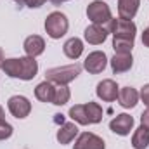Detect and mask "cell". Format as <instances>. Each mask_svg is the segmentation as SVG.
I'll return each instance as SVG.
<instances>
[{
  "mask_svg": "<svg viewBox=\"0 0 149 149\" xmlns=\"http://www.w3.org/2000/svg\"><path fill=\"white\" fill-rule=\"evenodd\" d=\"M0 70L10 78H19V80L30 81L38 73V63L35 61V57H30V56L9 57V59H3Z\"/></svg>",
  "mask_w": 149,
  "mask_h": 149,
  "instance_id": "1",
  "label": "cell"
},
{
  "mask_svg": "<svg viewBox=\"0 0 149 149\" xmlns=\"http://www.w3.org/2000/svg\"><path fill=\"white\" fill-rule=\"evenodd\" d=\"M81 73V66L80 64H66V66H57V68H50L45 71V80L54 83V85H68L71 83L74 78H78V74Z\"/></svg>",
  "mask_w": 149,
  "mask_h": 149,
  "instance_id": "2",
  "label": "cell"
},
{
  "mask_svg": "<svg viewBox=\"0 0 149 149\" xmlns=\"http://www.w3.org/2000/svg\"><path fill=\"white\" fill-rule=\"evenodd\" d=\"M70 28V21L66 17V14H63L61 10H54L45 17V31L47 35L54 40H59L68 33Z\"/></svg>",
  "mask_w": 149,
  "mask_h": 149,
  "instance_id": "3",
  "label": "cell"
},
{
  "mask_svg": "<svg viewBox=\"0 0 149 149\" xmlns=\"http://www.w3.org/2000/svg\"><path fill=\"white\" fill-rule=\"evenodd\" d=\"M106 31L111 33L113 38H127V40H135V33H137V26L134 21L130 19H116L111 17L106 24H104Z\"/></svg>",
  "mask_w": 149,
  "mask_h": 149,
  "instance_id": "4",
  "label": "cell"
},
{
  "mask_svg": "<svg viewBox=\"0 0 149 149\" xmlns=\"http://www.w3.org/2000/svg\"><path fill=\"white\" fill-rule=\"evenodd\" d=\"M87 17L94 23V24H106L109 19L113 17L111 9L106 2L102 0H94L92 3H88L87 7Z\"/></svg>",
  "mask_w": 149,
  "mask_h": 149,
  "instance_id": "5",
  "label": "cell"
},
{
  "mask_svg": "<svg viewBox=\"0 0 149 149\" xmlns=\"http://www.w3.org/2000/svg\"><path fill=\"white\" fill-rule=\"evenodd\" d=\"M108 63H109V61H108V56H106L102 50H94V52H90V54L85 57L83 68H85L90 74H99L106 70Z\"/></svg>",
  "mask_w": 149,
  "mask_h": 149,
  "instance_id": "6",
  "label": "cell"
},
{
  "mask_svg": "<svg viewBox=\"0 0 149 149\" xmlns=\"http://www.w3.org/2000/svg\"><path fill=\"white\" fill-rule=\"evenodd\" d=\"M7 108H9V113L14 118L23 120V118H26L31 113V102L24 95H12L7 101Z\"/></svg>",
  "mask_w": 149,
  "mask_h": 149,
  "instance_id": "7",
  "label": "cell"
},
{
  "mask_svg": "<svg viewBox=\"0 0 149 149\" xmlns=\"http://www.w3.org/2000/svg\"><path fill=\"white\" fill-rule=\"evenodd\" d=\"M95 94H97V97H99L101 101H104V102H113V101L118 99L120 87H118V83H116L114 80L106 78V80H102V81L97 83Z\"/></svg>",
  "mask_w": 149,
  "mask_h": 149,
  "instance_id": "8",
  "label": "cell"
},
{
  "mask_svg": "<svg viewBox=\"0 0 149 149\" xmlns=\"http://www.w3.org/2000/svg\"><path fill=\"white\" fill-rule=\"evenodd\" d=\"M109 128H111V132H114L116 135L125 137V135H128L134 130V118L130 114H127V113L116 114L111 121H109Z\"/></svg>",
  "mask_w": 149,
  "mask_h": 149,
  "instance_id": "9",
  "label": "cell"
},
{
  "mask_svg": "<svg viewBox=\"0 0 149 149\" xmlns=\"http://www.w3.org/2000/svg\"><path fill=\"white\" fill-rule=\"evenodd\" d=\"M73 149H106V144L102 137L92 134V132H83L76 137Z\"/></svg>",
  "mask_w": 149,
  "mask_h": 149,
  "instance_id": "10",
  "label": "cell"
},
{
  "mask_svg": "<svg viewBox=\"0 0 149 149\" xmlns=\"http://www.w3.org/2000/svg\"><path fill=\"white\" fill-rule=\"evenodd\" d=\"M108 31H106V28L102 26V24H90V26H87L85 28V31H83V38H85V42L87 43H90V45H101V43H104V40L108 38Z\"/></svg>",
  "mask_w": 149,
  "mask_h": 149,
  "instance_id": "11",
  "label": "cell"
},
{
  "mask_svg": "<svg viewBox=\"0 0 149 149\" xmlns=\"http://www.w3.org/2000/svg\"><path fill=\"white\" fill-rule=\"evenodd\" d=\"M23 49H24L26 56H30V57H38V56H42L43 50H45V40L40 37V35H30V37L24 38Z\"/></svg>",
  "mask_w": 149,
  "mask_h": 149,
  "instance_id": "12",
  "label": "cell"
},
{
  "mask_svg": "<svg viewBox=\"0 0 149 149\" xmlns=\"http://www.w3.org/2000/svg\"><path fill=\"white\" fill-rule=\"evenodd\" d=\"M109 64H111V70L114 74L127 73L134 66V57H132V54H114Z\"/></svg>",
  "mask_w": 149,
  "mask_h": 149,
  "instance_id": "13",
  "label": "cell"
},
{
  "mask_svg": "<svg viewBox=\"0 0 149 149\" xmlns=\"http://www.w3.org/2000/svg\"><path fill=\"white\" fill-rule=\"evenodd\" d=\"M139 99H141V95H139V92H137L134 87H123V88H120L118 102H120L121 108H125V109H132V108L137 106Z\"/></svg>",
  "mask_w": 149,
  "mask_h": 149,
  "instance_id": "14",
  "label": "cell"
},
{
  "mask_svg": "<svg viewBox=\"0 0 149 149\" xmlns=\"http://www.w3.org/2000/svg\"><path fill=\"white\" fill-rule=\"evenodd\" d=\"M141 0H118V16L120 19H134L139 10Z\"/></svg>",
  "mask_w": 149,
  "mask_h": 149,
  "instance_id": "15",
  "label": "cell"
},
{
  "mask_svg": "<svg viewBox=\"0 0 149 149\" xmlns=\"http://www.w3.org/2000/svg\"><path fill=\"white\" fill-rule=\"evenodd\" d=\"M78 135V127H76V123H63L61 125V128L57 130V134H56V139H57V142L59 144H70L71 141H74V137Z\"/></svg>",
  "mask_w": 149,
  "mask_h": 149,
  "instance_id": "16",
  "label": "cell"
},
{
  "mask_svg": "<svg viewBox=\"0 0 149 149\" xmlns=\"http://www.w3.org/2000/svg\"><path fill=\"white\" fill-rule=\"evenodd\" d=\"M63 50H64V56H66L68 59L76 61V59L83 54V42H81L80 38H76V37L70 38V40H66V42H64Z\"/></svg>",
  "mask_w": 149,
  "mask_h": 149,
  "instance_id": "17",
  "label": "cell"
},
{
  "mask_svg": "<svg viewBox=\"0 0 149 149\" xmlns=\"http://www.w3.org/2000/svg\"><path fill=\"white\" fill-rule=\"evenodd\" d=\"M54 83L50 81H42L38 83L37 88H35V97H37L40 102H52V97H54Z\"/></svg>",
  "mask_w": 149,
  "mask_h": 149,
  "instance_id": "18",
  "label": "cell"
},
{
  "mask_svg": "<svg viewBox=\"0 0 149 149\" xmlns=\"http://www.w3.org/2000/svg\"><path fill=\"white\" fill-rule=\"evenodd\" d=\"M85 111H87V118H88V123L90 125H97V123L102 121L104 111H102V108L97 102H92V101L85 102Z\"/></svg>",
  "mask_w": 149,
  "mask_h": 149,
  "instance_id": "19",
  "label": "cell"
},
{
  "mask_svg": "<svg viewBox=\"0 0 149 149\" xmlns=\"http://www.w3.org/2000/svg\"><path fill=\"white\" fill-rule=\"evenodd\" d=\"M148 144H149V130L141 125L134 132V135H132V148L134 149H146Z\"/></svg>",
  "mask_w": 149,
  "mask_h": 149,
  "instance_id": "20",
  "label": "cell"
},
{
  "mask_svg": "<svg viewBox=\"0 0 149 149\" xmlns=\"http://www.w3.org/2000/svg\"><path fill=\"white\" fill-rule=\"evenodd\" d=\"M71 97V92L68 88V85H56L54 87V97H52V104L54 106H64Z\"/></svg>",
  "mask_w": 149,
  "mask_h": 149,
  "instance_id": "21",
  "label": "cell"
},
{
  "mask_svg": "<svg viewBox=\"0 0 149 149\" xmlns=\"http://www.w3.org/2000/svg\"><path fill=\"white\" fill-rule=\"evenodd\" d=\"M70 118L78 125H90L87 118V111H85V104H74L70 109Z\"/></svg>",
  "mask_w": 149,
  "mask_h": 149,
  "instance_id": "22",
  "label": "cell"
},
{
  "mask_svg": "<svg viewBox=\"0 0 149 149\" xmlns=\"http://www.w3.org/2000/svg\"><path fill=\"white\" fill-rule=\"evenodd\" d=\"M113 49H114V54H132L134 40H127V38H113Z\"/></svg>",
  "mask_w": 149,
  "mask_h": 149,
  "instance_id": "23",
  "label": "cell"
},
{
  "mask_svg": "<svg viewBox=\"0 0 149 149\" xmlns=\"http://www.w3.org/2000/svg\"><path fill=\"white\" fill-rule=\"evenodd\" d=\"M12 132H14L12 125H10V123H7L5 120H0V141L9 139V137L12 135Z\"/></svg>",
  "mask_w": 149,
  "mask_h": 149,
  "instance_id": "24",
  "label": "cell"
},
{
  "mask_svg": "<svg viewBox=\"0 0 149 149\" xmlns=\"http://www.w3.org/2000/svg\"><path fill=\"white\" fill-rule=\"evenodd\" d=\"M139 95H141V99H142V102L146 104L149 108V83L148 85H144L142 88H141V92H139Z\"/></svg>",
  "mask_w": 149,
  "mask_h": 149,
  "instance_id": "25",
  "label": "cell"
},
{
  "mask_svg": "<svg viewBox=\"0 0 149 149\" xmlns=\"http://www.w3.org/2000/svg\"><path fill=\"white\" fill-rule=\"evenodd\" d=\"M45 2H47V0H24V5L30 7V9H38V7H42Z\"/></svg>",
  "mask_w": 149,
  "mask_h": 149,
  "instance_id": "26",
  "label": "cell"
},
{
  "mask_svg": "<svg viewBox=\"0 0 149 149\" xmlns=\"http://www.w3.org/2000/svg\"><path fill=\"white\" fill-rule=\"evenodd\" d=\"M141 125H142L144 128H148V130H149V108L141 114Z\"/></svg>",
  "mask_w": 149,
  "mask_h": 149,
  "instance_id": "27",
  "label": "cell"
},
{
  "mask_svg": "<svg viewBox=\"0 0 149 149\" xmlns=\"http://www.w3.org/2000/svg\"><path fill=\"white\" fill-rule=\"evenodd\" d=\"M142 43H144V47L149 49V26L142 31Z\"/></svg>",
  "mask_w": 149,
  "mask_h": 149,
  "instance_id": "28",
  "label": "cell"
},
{
  "mask_svg": "<svg viewBox=\"0 0 149 149\" xmlns=\"http://www.w3.org/2000/svg\"><path fill=\"white\" fill-rule=\"evenodd\" d=\"M16 3H17V7L21 9V7H24V0H14Z\"/></svg>",
  "mask_w": 149,
  "mask_h": 149,
  "instance_id": "29",
  "label": "cell"
},
{
  "mask_svg": "<svg viewBox=\"0 0 149 149\" xmlns=\"http://www.w3.org/2000/svg\"><path fill=\"white\" fill-rule=\"evenodd\" d=\"M0 120H5V111H3L2 106H0Z\"/></svg>",
  "mask_w": 149,
  "mask_h": 149,
  "instance_id": "30",
  "label": "cell"
},
{
  "mask_svg": "<svg viewBox=\"0 0 149 149\" xmlns=\"http://www.w3.org/2000/svg\"><path fill=\"white\" fill-rule=\"evenodd\" d=\"M52 3H56V5H59V3H63V2H70V0H50Z\"/></svg>",
  "mask_w": 149,
  "mask_h": 149,
  "instance_id": "31",
  "label": "cell"
},
{
  "mask_svg": "<svg viewBox=\"0 0 149 149\" xmlns=\"http://www.w3.org/2000/svg\"><path fill=\"white\" fill-rule=\"evenodd\" d=\"M3 59H5V57H3V52H2V49H0V68H2V63H3Z\"/></svg>",
  "mask_w": 149,
  "mask_h": 149,
  "instance_id": "32",
  "label": "cell"
}]
</instances>
